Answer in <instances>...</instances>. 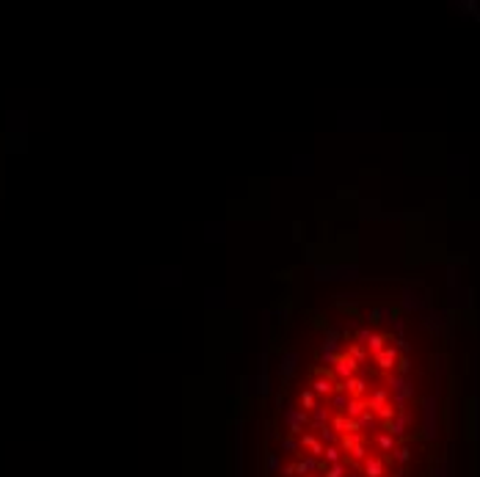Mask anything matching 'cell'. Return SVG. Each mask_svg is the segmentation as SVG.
<instances>
[{
  "label": "cell",
  "instance_id": "5",
  "mask_svg": "<svg viewBox=\"0 0 480 477\" xmlns=\"http://www.w3.org/2000/svg\"><path fill=\"white\" fill-rule=\"evenodd\" d=\"M384 317H386V309H384V307H373V309L367 312V320H364V323L373 325V328H378V325L384 323Z\"/></svg>",
  "mask_w": 480,
  "mask_h": 477
},
{
  "label": "cell",
  "instance_id": "8",
  "mask_svg": "<svg viewBox=\"0 0 480 477\" xmlns=\"http://www.w3.org/2000/svg\"><path fill=\"white\" fill-rule=\"evenodd\" d=\"M337 307L343 309L345 315H351V317H356V315H359V309H356V304L351 307V304H345V301H337Z\"/></svg>",
  "mask_w": 480,
  "mask_h": 477
},
{
  "label": "cell",
  "instance_id": "2",
  "mask_svg": "<svg viewBox=\"0 0 480 477\" xmlns=\"http://www.w3.org/2000/svg\"><path fill=\"white\" fill-rule=\"evenodd\" d=\"M309 389L315 392L317 400H328V397L334 394V381H331V378H323V375H315V381H312Z\"/></svg>",
  "mask_w": 480,
  "mask_h": 477
},
{
  "label": "cell",
  "instance_id": "3",
  "mask_svg": "<svg viewBox=\"0 0 480 477\" xmlns=\"http://www.w3.org/2000/svg\"><path fill=\"white\" fill-rule=\"evenodd\" d=\"M345 353H348L351 358H356L359 364H370V361H373L367 345H359V342H348V345H345Z\"/></svg>",
  "mask_w": 480,
  "mask_h": 477
},
{
  "label": "cell",
  "instance_id": "6",
  "mask_svg": "<svg viewBox=\"0 0 480 477\" xmlns=\"http://www.w3.org/2000/svg\"><path fill=\"white\" fill-rule=\"evenodd\" d=\"M295 361H298V356H295V353H284V358H282V375H290L292 367H295Z\"/></svg>",
  "mask_w": 480,
  "mask_h": 477
},
{
  "label": "cell",
  "instance_id": "7",
  "mask_svg": "<svg viewBox=\"0 0 480 477\" xmlns=\"http://www.w3.org/2000/svg\"><path fill=\"white\" fill-rule=\"evenodd\" d=\"M282 450L284 452H292V455H298L301 447H298V442H295V439H287V436H284V439H282Z\"/></svg>",
  "mask_w": 480,
  "mask_h": 477
},
{
  "label": "cell",
  "instance_id": "4",
  "mask_svg": "<svg viewBox=\"0 0 480 477\" xmlns=\"http://www.w3.org/2000/svg\"><path fill=\"white\" fill-rule=\"evenodd\" d=\"M298 403H301V409H304V411H315L320 400L315 397V392H312V389H304V392L298 394Z\"/></svg>",
  "mask_w": 480,
  "mask_h": 477
},
{
  "label": "cell",
  "instance_id": "1",
  "mask_svg": "<svg viewBox=\"0 0 480 477\" xmlns=\"http://www.w3.org/2000/svg\"><path fill=\"white\" fill-rule=\"evenodd\" d=\"M331 370H334V378L337 381H348V378H353V375H359L361 364L356 361V358H351L345 350H340L334 358V364H331Z\"/></svg>",
  "mask_w": 480,
  "mask_h": 477
}]
</instances>
